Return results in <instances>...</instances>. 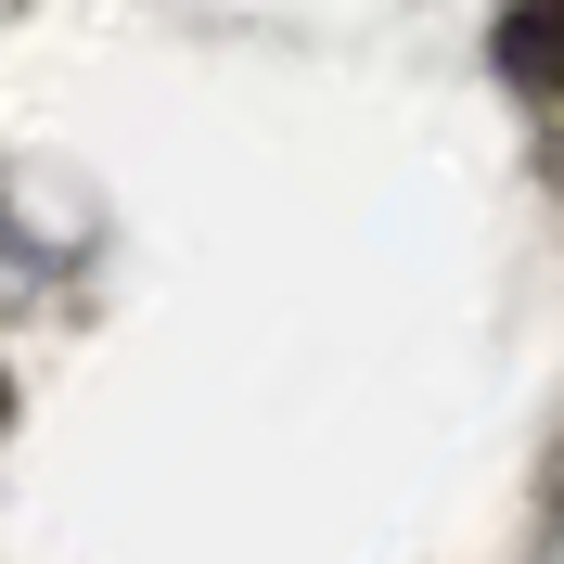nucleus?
I'll list each match as a JSON object with an SVG mask.
<instances>
[{
  "mask_svg": "<svg viewBox=\"0 0 564 564\" xmlns=\"http://www.w3.org/2000/svg\"><path fill=\"white\" fill-rule=\"evenodd\" d=\"M500 77L564 90V0H513V13H500Z\"/></svg>",
  "mask_w": 564,
  "mask_h": 564,
  "instance_id": "nucleus-1",
  "label": "nucleus"
}]
</instances>
